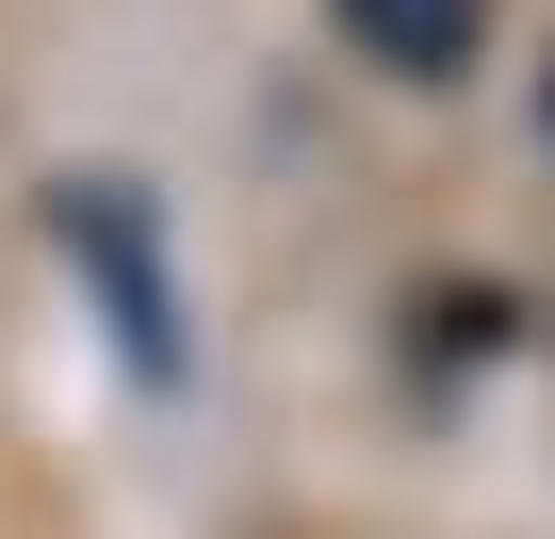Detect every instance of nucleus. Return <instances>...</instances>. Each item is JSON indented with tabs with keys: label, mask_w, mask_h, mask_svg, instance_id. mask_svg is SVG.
<instances>
[{
	"label": "nucleus",
	"mask_w": 555,
	"mask_h": 539,
	"mask_svg": "<svg viewBox=\"0 0 555 539\" xmlns=\"http://www.w3.org/2000/svg\"><path fill=\"white\" fill-rule=\"evenodd\" d=\"M66 261H99V295H115V328H131V360H180V295H164V245H147V196L131 180H66Z\"/></svg>",
	"instance_id": "nucleus-1"
},
{
	"label": "nucleus",
	"mask_w": 555,
	"mask_h": 539,
	"mask_svg": "<svg viewBox=\"0 0 555 539\" xmlns=\"http://www.w3.org/2000/svg\"><path fill=\"white\" fill-rule=\"evenodd\" d=\"M327 17H344L392 82H457V66H474V34H490V0H327Z\"/></svg>",
	"instance_id": "nucleus-2"
},
{
	"label": "nucleus",
	"mask_w": 555,
	"mask_h": 539,
	"mask_svg": "<svg viewBox=\"0 0 555 539\" xmlns=\"http://www.w3.org/2000/svg\"><path fill=\"white\" fill-rule=\"evenodd\" d=\"M539 131H555V82H539Z\"/></svg>",
	"instance_id": "nucleus-3"
}]
</instances>
